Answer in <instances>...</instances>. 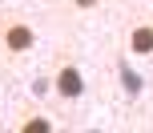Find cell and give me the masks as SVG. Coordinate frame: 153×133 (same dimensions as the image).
I'll list each match as a JSON object with an SVG mask.
<instances>
[{"label": "cell", "instance_id": "5b68a950", "mask_svg": "<svg viewBox=\"0 0 153 133\" xmlns=\"http://www.w3.org/2000/svg\"><path fill=\"white\" fill-rule=\"evenodd\" d=\"M73 4H76V8H97L101 0H73Z\"/></svg>", "mask_w": 153, "mask_h": 133}, {"label": "cell", "instance_id": "277c9868", "mask_svg": "<svg viewBox=\"0 0 153 133\" xmlns=\"http://www.w3.org/2000/svg\"><path fill=\"white\" fill-rule=\"evenodd\" d=\"M20 133H48V121H45V117H32V121L20 125Z\"/></svg>", "mask_w": 153, "mask_h": 133}, {"label": "cell", "instance_id": "3957f363", "mask_svg": "<svg viewBox=\"0 0 153 133\" xmlns=\"http://www.w3.org/2000/svg\"><path fill=\"white\" fill-rule=\"evenodd\" d=\"M129 53H137V56H149L153 53V24L149 20H141V24L129 28Z\"/></svg>", "mask_w": 153, "mask_h": 133}, {"label": "cell", "instance_id": "6da1fadb", "mask_svg": "<svg viewBox=\"0 0 153 133\" xmlns=\"http://www.w3.org/2000/svg\"><path fill=\"white\" fill-rule=\"evenodd\" d=\"M0 45H4V53L20 56V53H28V48L36 45V32H32V24H24V20H8L4 28H0Z\"/></svg>", "mask_w": 153, "mask_h": 133}, {"label": "cell", "instance_id": "7a4b0ae2", "mask_svg": "<svg viewBox=\"0 0 153 133\" xmlns=\"http://www.w3.org/2000/svg\"><path fill=\"white\" fill-rule=\"evenodd\" d=\"M53 85H56V93H61L65 101H76V97L85 93V77H81V69H76L73 61H65L61 69H56V81H53Z\"/></svg>", "mask_w": 153, "mask_h": 133}]
</instances>
